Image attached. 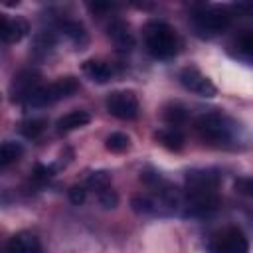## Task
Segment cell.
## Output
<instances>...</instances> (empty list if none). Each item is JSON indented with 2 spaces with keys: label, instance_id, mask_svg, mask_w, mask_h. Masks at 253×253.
Listing matches in <instances>:
<instances>
[{
  "label": "cell",
  "instance_id": "cell-1",
  "mask_svg": "<svg viewBox=\"0 0 253 253\" xmlns=\"http://www.w3.org/2000/svg\"><path fill=\"white\" fill-rule=\"evenodd\" d=\"M219 176L213 170H190L186 174V192L182 194L180 210L184 215L204 217L217 210Z\"/></svg>",
  "mask_w": 253,
  "mask_h": 253
},
{
  "label": "cell",
  "instance_id": "cell-2",
  "mask_svg": "<svg viewBox=\"0 0 253 253\" xmlns=\"http://www.w3.org/2000/svg\"><path fill=\"white\" fill-rule=\"evenodd\" d=\"M144 43L150 55L158 59H170L178 51V36L166 22L152 20L144 26Z\"/></svg>",
  "mask_w": 253,
  "mask_h": 253
},
{
  "label": "cell",
  "instance_id": "cell-3",
  "mask_svg": "<svg viewBox=\"0 0 253 253\" xmlns=\"http://www.w3.org/2000/svg\"><path fill=\"white\" fill-rule=\"evenodd\" d=\"M196 130L202 140L225 144L233 138V123L221 113H206L196 121Z\"/></svg>",
  "mask_w": 253,
  "mask_h": 253
},
{
  "label": "cell",
  "instance_id": "cell-4",
  "mask_svg": "<svg viewBox=\"0 0 253 253\" xmlns=\"http://www.w3.org/2000/svg\"><path fill=\"white\" fill-rule=\"evenodd\" d=\"M77 89H79V83H77L75 77H61V79H57L49 85H42L26 101V105H30V107H47L55 101H61V99L73 95Z\"/></svg>",
  "mask_w": 253,
  "mask_h": 253
},
{
  "label": "cell",
  "instance_id": "cell-5",
  "mask_svg": "<svg viewBox=\"0 0 253 253\" xmlns=\"http://www.w3.org/2000/svg\"><path fill=\"white\" fill-rule=\"evenodd\" d=\"M210 253H249V243L241 229L227 227L210 241Z\"/></svg>",
  "mask_w": 253,
  "mask_h": 253
},
{
  "label": "cell",
  "instance_id": "cell-6",
  "mask_svg": "<svg viewBox=\"0 0 253 253\" xmlns=\"http://www.w3.org/2000/svg\"><path fill=\"white\" fill-rule=\"evenodd\" d=\"M194 22L204 34H219L229 28L231 14L223 8H204L194 16Z\"/></svg>",
  "mask_w": 253,
  "mask_h": 253
},
{
  "label": "cell",
  "instance_id": "cell-7",
  "mask_svg": "<svg viewBox=\"0 0 253 253\" xmlns=\"http://www.w3.org/2000/svg\"><path fill=\"white\" fill-rule=\"evenodd\" d=\"M107 111L123 121H130L138 115V99L130 91H113L107 97Z\"/></svg>",
  "mask_w": 253,
  "mask_h": 253
},
{
  "label": "cell",
  "instance_id": "cell-8",
  "mask_svg": "<svg viewBox=\"0 0 253 253\" xmlns=\"http://www.w3.org/2000/svg\"><path fill=\"white\" fill-rule=\"evenodd\" d=\"M180 83L188 89V91H192V93H196V95H200V97H213L215 95V85L211 83V79L210 77H206L198 67H194V65H190V67H184L182 71H180Z\"/></svg>",
  "mask_w": 253,
  "mask_h": 253
},
{
  "label": "cell",
  "instance_id": "cell-9",
  "mask_svg": "<svg viewBox=\"0 0 253 253\" xmlns=\"http://www.w3.org/2000/svg\"><path fill=\"white\" fill-rule=\"evenodd\" d=\"M40 75L36 71H20L12 85H10V95L14 103H26L38 89H40Z\"/></svg>",
  "mask_w": 253,
  "mask_h": 253
},
{
  "label": "cell",
  "instance_id": "cell-10",
  "mask_svg": "<svg viewBox=\"0 0 253 253\" xmlns=\"http://www.w3.org/2000/svg\"><path fill=\"white\" fill-rule=\"evenodd\" d=\"M28 34V22L22 18H6L0 14V42L14 43Z\"/></svg>",
  "mask_w": 253,
  "mask_h": 253
},
{
  "label": "cell",
  "instance_id": "cell-11",
  "mask_svg": "<svg viewBox=\"0 0 253 253\" xmlns=\"http://www.w3.org/2000/svg\"><path fill=\"white\" fill-rule=\"evenodd\" d=\"M6 253H43V247L34 233L22 231V233H16L8 241Z\"/></svg>",
  "mask_w": 253,
  "mask_h": 253
},
{
  "label": "cell",
  "instance_id": "cell-12",
  "mask_svg": "<svg viewBox=\"0 0 253 253\" xmlns=\"http://www.w3.org/2000/svg\"><path fill=\"white\" fill-rule=\"evenodd\" d=\"M81 69H83L85 77H89L93 83H107L113 77V67L99 59H87Z\"/></svg>",
  "mask_w": 253,
  "mask_h": 253
},
{
  "label": "cell",
  "instance_id": "cell-13",
  "mask_svg": "<svg viewBox=\"0 0 253 253\" xmlns=\"http://www.w3.org/2000/svg\"><path fill=\"white\" fill-rule=\"evenodd\" d=\"M109 38L113 40V43L119 49H130L132 43H134V40H132V36L128 32V26L125 22H121V20H117V22H113L109 26Z\"/></svg>",
  "mask_w": 253,
  "mask_h": 253
},
{
  "label": "cell",
  "instance_id": "cell-14",
  "mask_svg": "<svg viewBox=\"0 0 253 253\" xmlns=\"http://www.w3.org/2000/svg\"><path fill=\"white\" fill-rule=\"evenodd\" d=\"M89 121H91V115L87 111H69L67 115H63L57 121V130L59 132H69V130L85 126Z\"/></svg>",
  "mask_w": 253,
  "mask_h": 253
},
{
  "label": "cell",
  "instance_id": "cell-15",
  "mask_svg": "<svg viewBox=\"0 0 253 253\" xmlns=\"http://www.w3.org/2000/svg\"><path fill=\"white\" fill-rule=\"evenodd\" d=\"M156 140H158L162 146L170 148V150H180V148L184 146V134H182L176 126L160 128V130L156 132Z\"/></svg>",
  "mask_w": 253,
  "mask_h": 253
},
{
  "label": "cell",
  "instance_id": "cell-16",
  "mask_svg": "<svg viewBox=\"0 0 253 253\" xmlns=\"http://www.w3.org/2000/svg\"><path fill=\"white\" fill-rule=\"evenodd\" d=\"M24 148L20 142H14V140H6L0 144V168H6L10 164H14L16 160H20Z\"/></svg>",
  "mask_w": 253,
  "mask_h": 253
},
{
  "label": "cell",
  "instance_id": "cell-17",
  "mask_svg": "<svg viewBox=\"0 0 253 253\" xmlns=\"http://www.w3.org/2000/svg\"><path fill=\"white\" fill-rule=\"evenodd\" d=\"M59 28H61V32L67 36V38H71L75 43H81V42H85V30H83V26L79 24V22H69V20H65V22H61L59 24Z\"/></svg>",
  "mask_w": 253,
  "mask_h": 253
},
{
  "label": "cell",
  "instance_id": "cell-18",
  "mask_svg": "<svg viewBox=\"0 0 253 253\" xmlns=\"http://www.w3.org/2000/svg\"><path fill=\"white\" fill-rule=\"evenodd\" d=\"M128 144H130L128 136L123 134V132H113V134H109L107 140H105V146H107V150H111V152H123V150L128 148Z\"/></svg>",
  "mask_w": 253,
  "mask_h": 253
},
{
  "label": "cell",
  "instance_id": "cell-19",
  "mask_svg": "<svg viewBox=\"0 0 253 253\" xmlns=\"http://www.w3.org/2000/svg\"><path fill=\"white\" fill-rule=\"evenodd\" d=\"M87 186L93 188L95 192H101V190L109 188V186H111V176H109V172H105V170L91 172V176L87 178Z\"/></svg>",
  "mask_w": 253,
  "mask_h": 253
},
{
  "label": "cell",
  "instance_id": "cell-20",
  "mask_svg": "<svg viewBox=\"0 0 253 253\" xmlns=\"http://www.w3.org/2000/svg\"><path fill=\"white\" fill-rule=\"evenodd\" d=\"M43 126H45V121H42V119H32V121H24L22 126H20V130H22V134H26L28 138H36V136H40V134L43 132Z\"/></svg>",
  "mask_w": 253,
  "mask_h": 253
},
{
  "label": "cell",
  "instance_id": "cell-21",
  "mask_svg": "<svg viewBox=\"0 0 253 253\" xmlns=\"http://www.w3.org/2000/svg\"><path fill=\"white\" fill-rule=\"evenodd\" d=\"M164 119L170 123V126H176V128H178V125L186 121V111H184L182 107L174 105V107H170V109L164 111Z\"/></svg>",
  "mask_w": 253,
  "mask_h": 253
},
{
  "label": "cell",
  "instance_id": "cell-22",
  "mask_svg": "<svg viewBox=\"0 0 253 253\" xmlns=\"http://www.w3.org/2000/svg\"><path fill=\"white\" fill-rule=\"evenodd\" d=\"M97 196H99V202H101V206L105 210H113L119 204V196H117L115 190H111V186L105 188V190H101V192H97Z\"/></svg>",
  "mask_w": 253,
  "mask_h": 253
},
{
  "label": "cell",
  "instance_id": "cell-23",
  "mask_svg": "<svg viewBox=\"0 0 253 253\" xmlns=\"http://www.w3.org/2000/svg\"><path fill=\"white\" fill-rule=\"evenodd\" d=\"M85 198H87V190H85L83 186H73V188L69 190V200H71V204L81 206V204L85 202Z\"/></svg>",
  "mask_w": 253,
  "mask_h": 253
},
{
  "label": "cell",
  "instance_id": "cell-24",
  "mask_svg": "<svg viewBox=\"0 0 253 253\" xmlns=\"http://www.w3.org/2000/svg\"><path fill=\"white\" fill-rule=\"evenodd\" d=\"M34 174H36V178H38V180H45V178H49V176H51V168L38 164V166H36V170H34Z\"/></svg>",
  "mask_w": 253,
  "mask_h": 253
}]
</instances>
